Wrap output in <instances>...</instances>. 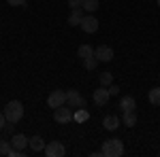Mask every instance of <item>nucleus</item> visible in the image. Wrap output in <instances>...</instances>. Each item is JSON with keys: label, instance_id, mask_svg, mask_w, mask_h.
I'll list each match as a JSON object with an SVG mask.
<instances>
[{"label": "nucleus", "instance_id": "20e7f679", "mask_svg": "<svg viewBox=\"0 0 160 157\" xmlns=\"http://www.w3.org/2000/svg\"><path fill=\"white\" fill-rule=\"evenodd\" d=\"M98 19L94 17V13H88V15H83V19H81V24H79V28L86 32V34H94L96 30H98Z\"/></svg>", "mask_w": 160, "mask_h": 157}, {"label": "nucleus", "instance_id": "aec40b11", "mask_svg": "<svg viewBox=\"0 0 160 157\" xmlns=\"http://www.w3.org/2000/svg\"><path fill=\"white\" fill-rule=\"evenodd\" d=\"M11 151H13V145H11V140H7V138H2V140H0V155H11Z\"/></svg>", "mask_w": 160, "mask_h": 157}, {"label": "nucleus", "instance_id": "2eb2a0df", "mask_svg": "<svg viewBox=\"0 0 160 157\" xmlns=\"http://www.w3.org/2000/svg\"><path fill=\"white\" fill-rule=\"evenodd\" d=\"M88 119H90V113H88L86 109H75V113H73L75 123H86Z\"/></svg>", "mask_w": 160, "mask_h": 157}, {"label": "nucleus", "instance_id": "c85d7f7f", "mask_svg": "<svg viewBox=\"0 0 160 157\" xmlns=\"http://www.w3.org/2000/svg\"><path fill=\"white\" fill-rule=\"evenodd\" d=\"M158 76H160V74H158Z\"/></svg>", "mask_w": 160, "mask_h": 157}, {"label": "nucleus", "instance_id": "cd10ccee", "mask_svg": "<svg viewBox=\"0 0 160 157\" xmlns=\"http://www.w3.org/2000/svg\"><path fill=\"white\" fill-rule=\"evenodd\" d=\"M158 7H160V0H158Z\"/></svg>", "mask_w": 160, "mask_h": 157}, {"label": "nucleus", "instance_id": "b1692460", "mask_svg": "<svg viewBox=\"0 0 160 157\" xmlns=\"http://www.w3.org/2000/svg\"><path fill=\"white\" fill-rule=\"evenodd\" d=\"M81 2H83V0H68V7H71V11H73V9H81Z\"/></svg>", "mask_w": 160, "mask_h": 157}, {"label": "nucleus", "instance_id": "bb28decb", "mask_svg": "<svg viewBox=\"0 0 160 157\" xmlns=\"http://www.w3.org/2000/svg\"><path fill=\"white\" fill-rule=\"evenodd\" d=\"M4 123H7V117H4V113L0 110V132H2V127H4Z\"/></svg>", "mask_w": 160, "mask_h": 157}, {"label": "nucleus", "instance_id": "f257e3e1", "mask_svg": "<svg viewBox=\"0 0 160 157\" xmlns=\"http://www.w3.org/2000/svg\"><path fill=\"white\" fill-rule=\"evenodd\" d=\"M4 117L7 121H11V123H19V121L24 119V104L19 102V100H11V102H7V106H4Z\"/></svg>", "mask_w": 160, "mask_h": 157}, {"label": "nucleus", "instance_id": "423d86ee", "mask_svg": "<svg viewBox=\"0 0 160 157\" xmlns=\"http://www.w3.org/2000/svg\"><path fill=\"white\" fill-rule=\"evenodd\" d=\"M45 155L47 157H64L66 155V149H64L62 142L53 140V142H47V145H45Z\"/></svg>", "mask_w": 160, "mask_h": 157}, {"label": "nucleus", "instance_id": "ddd939ff", "mask_svg": "<svg viewBox=\"0 0 160 157\" xmlns=\"http://www.w3.org/2000/svg\"><path fill=\"white\" fill-rule=\"evenodd\" d=\"M120 109H122V113H128V110H135L137 109V100L132 96H126L120 100Z\"/></svg>", "mask_w": 160, "mask_h": 157}, {"label": "nucleus", "instance_id": "7ed1b4c3", "mask_svg": "<svg viewBox=\"0 0 160 157\" xmlns=\"http://www.w3.org/2000/svg\"><path fill=\"white\" fill-rule=\"evenodd\" d=\"M53 121L60 123V125L71 123V121H73V109H71L68 104H62L58 109H53Z\"/></svg>", "mask_w": 160, "mask_h": 157}, {"label": "nucleus", "instance_id": "4be33fe9", "mask_svg": "<svg viewBox=\"0 0 160 157\" xmlns=\"http://www.w3.org/2000/svg\"><path fill=\"white\" fill-rule=\"evenodd\" d=\"M98 81H100V85H102V87H109V85L113 83V74H111V72H100Z\"/></svg>", "mask_w": 160, "mask_h": 157}, {"label": "nucleus", "instance_id": "f3484780", "mask_svg": "<svg viewBox=\"0 0 160 157\" xmlns=\"http://www.w3.org/2000/svg\"><path fill=\"white\" fill-rule=\"evenodd\" d=\"M122 121H124V125H126V127H135V125H137V113H135V110L124 113Z\"/></svg>", "mask_w": 160, "mask_h": 157}, {"label": "nucleus", "instance_id": "5701e85b", "mask_svg": "<svg viewBox=\"0 0 160 157\" xmlns=\"http://www.w3.org/2000/svg\"><path fill=\"white\" fill-rule=\"evenodd\" d=\"M2 132L7 134V136H13V134H15V123L7 121V123H4V127H2Z\"/></svg>", "mask_w": 160, "mask_h": 157}, {"label": "nucleus", "instance_id": "6ab92c4d", "mask_svg": "<svg viewBox=\"0 0 160 157\" xmlns=\"http://www.w3.org/2000/svg\"><path fill=\"white\" fill-rule=\"evenodd\" d=\"M148 98H149V102H152L154 106H160V87H154V89H149Z\"/></svg>", "mask_w": 160, "mask_h": 157}, {"label": "nucleus", "instance_id": "39448f33", "mask_svg": "<svg viewBox=\"0 0 160 157\" xmlns=\"http://www.w3.org/2000/svg\"><path fill=\"white\" fill-rule=\"evenodd\" d=\"M66 104H68L71 109H83V106H86V98L81 96L77 89H68V91H66Z\"/></svg>", "mask_w": 160, "mask_h": 157}, {"label": "nucleus", "instance_id": "4468645a", "mask_svg": "<svg viewBox=\"0 0 160 157\" xmlns=\"http://www.w3.org/2000/svg\"><path fill=\"white\" fill-rule=\"evenodd\" d=\"M83 19V9H73L71 15H68V24L71 25H79Z\"/></svg>", "mask_w": 160, "mask_h": 157}, {"label": "nucleus", "instance_id": "a878e982", "mask_svg": "<svg viewBox=\"0 0 160 157\" xmlns=\"http://www.w3.org/2000/svg\"><path fill=\"white\" fill-rule=\"evenodd\" d=\"M11 7H26V0H7Z\"/></svg>", "mask_w": 160, "mask_h": 157}, {"label": "nucleus", "instance_id": "f8f14e48", "mask_svg": "<svg viewBox=\"0 0 160 157\" xmlns=\"http://www.w3.org/2000/svg\"><path fill=\"white\" fill-rule=\"evenodd\" d=\"M102 127L109 130V132H115V130L120 127V119H118L115 115H107V117L102 119Z\"/></svg>", "mask_w": 160, "mask_h": 157}, {"label": "nucleus", "instance_id": "393cba45", "mask_svg": "<svg viewBox=\"0 0 160 157\" xmlns=\"http://www.w3.org/2000/svg\"><path fill=\"white\" fill-rule=\"evenodd\" d=\"M107 89H109V94H111V96H118V94H120V87H118V85H113V83H111L109 87H107Z\"/></svg>", "mask_w": 160, "mask_h": 157}, {"label": "nucleus", "instance_id": "0eeeda50", "mask_svg": "<svg viewBox=\"0 0 160 157\" xmlns=\"http://www.w3.org/2000/svg\"><path fill=\"white\" fill-rule=\"evenodd\" d=\"M47 104H49V109H58L62 104H66V91H62V89L51 91L49 98H47Z\"/></svg>", "mask_w": 160, "mask_h": 157}, {"label": "nucleus", "instance_id": "9d476101", "mask_svg": "<svg viewBox=\"0 0 160 157\" xmlns=\"http://www.w3.org/2000/svg\"><path fill=\"white\" fill-rule=\"evenodd\" d=\"M45 140L41 138V136H30L28 138V146H30V151H34V153H41V151H45Z\"/></svg>", "mask_w": 160, "mask_h": 157}, {"label": "nucleus", "instance_id": "9b49d317", "mask_svg": "<svg viewBox=\"0 0 160 157\" xmlns=\"http://www.w3.org/2000/svg\"><path fill=\"white\" fill-rule=\"evenodd\" d=\"M11 145H13V149H17V151H26V146H28V136H24V134H13Z\"/></svg>", "mask_w": 160, "mask_h": 157}, {"label": "nucleus", "instance_id": "a211bd4d", "mask_svg": "<svg viewBox=\"0 0 160 157\" xmlns=\"http://www.w3.org/2000/svg\"><path fill=\"white\" fill-rule=\"evenodd\" d=\"M90 55H94V49L90 47V45H81V47L77 49V58H81V60H86Z\"/></svg>", "mask_w": 160, "mask_h": 157}, {"label": "nucleus", "instance_id": "1a4fd4ad", "mask_svg": "<svg viewBox=\"0 0 160 157\" xmlns=\"http://www.w3.org/2000/svg\"><path fill=\"white\" fill-rule=\"evenodd\" d=\"M94 55L98 58V62H111L113 60V49L109 45H98L94 49Z\"/></svg>", "mask_w": 160, "mask_h": 157}, {"label": "nucleus", "instance_id": "412c9836", "mask_svg": "<svg viewBox=\"0 0 160 157\" xmlns=\"http://www.w3.org/2000/svg\"><path fill=\"white\" fill-rule=\"evenodd\" d=\"M83 66H86V70H94V68L98 66V58H96V55L86 58V60H83Z\"/></svg>", "mask_w": 160, "mask_h": 157}, {"label": "nucleus", "instance_id": "f03ea898", "mask_svg": "<svg viewBox=\"0 0 160 157\" xmlns=\"http://www.w3.org/2000/svg\"><path fill=\"white\" fill-rule=\"evenodd\" d=\"M102 157H122L124 155V142L118 138H109L102 142Z\"/></svg>", "mask_w": 160, "mask_h": 157}, {"label": "nucleus", "instance_id": "6e6552de", "mask_svg": "<svg viewBox=\"0 0 160 157\" xmlns=\"http://www.w3.org/2000/svg\"><path fill=\"white\" fill-rule=\"evenodd\" d=\"M109 98H111L109 89H107V87H102V85H100L98 89L92 94V100H94V104H96V106H105V104L109 102Z\"/></svg>", "mask_w": 160, "mask_h": 157}, {"label": "nucleus", "instance_id": "dca6fc26", "mask_svg": "<svg viewBox=\"0 0 160 157\" xmlns=\"http://www.w3.org/2000/svg\"><path fill=\"white\" fill-rule=\"evenodd\" d=\"M81 9L86 13H96L100 9V2L98 0H83V2H81Z\"/></svg>", "mask_w": 160, "mask_h": 157}]
</instances>
